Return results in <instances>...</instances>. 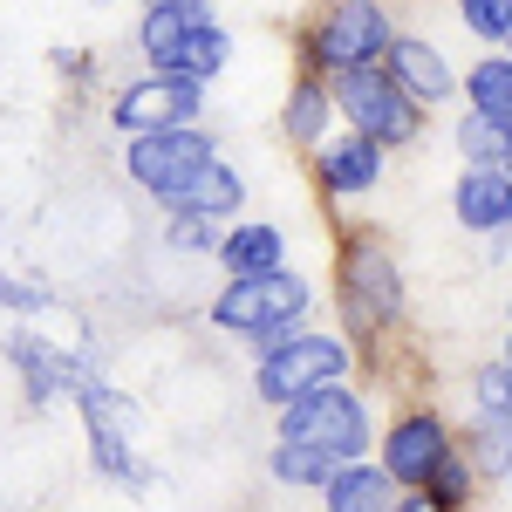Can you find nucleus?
<instances>
[{"label":"nucleus","instance_id":"nucleus-21","mask_svg":"<svg viewBox=\"0 0 512 512\" xmlns=\"http://www.w3.org/2000/svg\"><path fill=\"white\" fill-rule=\"evenodd\" d=\"M267 472H274V485H315V492H328V478L342 472V465L321 458V451H308V444H274Z\"/></svg>","mask_w":512,"mask_h":512},{"label":"nucleus","instance_id":"nucleus-12","mask_svg":"<svg viewBox=\"0 0 512 512\" xmlns=\"http://www.w3.org/2000/svg\"><path fill=\"white\" fill-rule=\"evenodd\" d=\"M212 14L198 7V0H151L144 14H137V41H144V55H151V69H178V55H185V41L205 28Z\"/></svg>","mask_w":512,"mask_h":512},{"label":"nucleus","instance_id":"nucleus-6","mask_svg":"<svg viewBox=\"0 0 512 512\" xmlns=\"http://www.w3.org/2000/svg\"><path fill=\"white\" fill-rule=\"evenodd\" d=\"M198 110H205V82L192 76H164L151 69L144 82H123L110 117H117L123 137H158V130H192Z\"/></svg>","mask_w":512,"mask_h":512},{"label":"nucleus","instance_id":"nucleus-23","mask_svg":"<svg viewBox=\"0 0 512 512\" xmlns=\"http://www.w3.org/2000/svg\"><path fill=\"white\" fill-rule=\"evenodd\" d=\"M226 55H233V41H226V28L219 21H205L192 41H185V55H178V69L171 76H192V82H212L219 69H226Z\"/></svg>","mask_w":512,"mask_h":512},{"label":"nucleus","instance_id":"nucleus-15","mask_svg":"<svg viewBox=\"0 0 512 512\" xmlns=\"http://www.w3.org/2000/svg\"><path fill=\"white\" fill-rule=\"evenodd\" d=\"M328 512H396V478L383 465H342L321 492Z\"/></svg>","mask_w":512,"mask_h":512},{"label":"nucleus","instance_id":"nucleus-10","mask_svg":"<svg viewBox=\"0 0 512 512\" xmlns=\"http://www.w3.org/2000/svg\"><path fill=\"white\" fill-rule=\"evenodd\" d=\"M82 424H89V451H96V465H103L110 478H130V431H137L130 396L89 383V390H82Z\"/></svg>","mask_w":512,"mask_h":512},{"label":"nucleus","instance_id":"nucleus-31","mask_svg":"<svg viewBox=\"0 0 512 512\" xmlns=\"http://www.w3.org/2000/svg\"><path fill=\"white\" fill-rule=\"evenodd\" d=\"M506 485H512V472H506Z\"/></svg>","mask_w":512,"mask_h":512},{"label":"nucleus","instance_id":"nucleus-22","mask_svg":"<svg viewBox=\"0 0 512 512\" xmlns=\"http://www.w3.org/2000/svg\"><path fill=\"white\" fill-rule=\"evenodd\" d=\"M328 110H335V89L294 82V96H287V137H294V144H315L321 130H328Z\"/></svg>","mask_w":512,"mask_h":512},{"label":"nucleus","instance_id":"nucleus-17","mask_svg":"<svg viewBox=\"0 0 512 512\" xmlns=\"http://www.w3.org/2000/svg\"><path fill=\"white\" fill-rule=\"evenodd\" d=\"M14 362H21V376H28V396L89 390V369H82V362H69L62 349H48V342H28V335H14Z\"/></svg>","mask_w":512,"mask_h":512},{"label":"nucleus","instance_id":"nucleus-30","mask_svg":"<svg viewBox=\"0 0 512 512\" xmlns=\"http://www.w3.org/2000/svg\"><path fill=\"white\" fill-rule=\"evenodd\" d=\"M506 362H512V342H506Z\"/></svg>","mask_w":512,"mask_h":512},{"label":"nucleus","instance_id":"nucleus-1","mask_svg":"<svg viewBox=\"0 0 512 512\" xmlns=\"http://www.w3.org/2000/svg\"><path fill=\"white\" fill-rule=\"evenodd\" d=\"M308 301H315V287H308L301 274L226 280V294L212 301V321L267 349V342H287V335H301V315H308Z\"/></svg>","mask_w":512,"mask_h":512},{"label":"nucleus","instance_id":"nucleus-26","mask_svg":"<svg viewBox=\"0 0 512 512\" xmlns=\"http://www.w3.org/2000/svg\"><path fill=\"white\" fill-rule=\"evenodd\" d=\"M472 396H478V417L512 424V362H485L472 376Z\"/></svg>","mask_w":512,"mask_h":512},{"label":"nucleus","instance_id":"nucleus-9","mask_svg":"<svg viewBox=\"0 0 512 512\" xmlns=\"http://www.w3.org/2000/svg\"><path fill=\"white\" fill-rule=\"evenodd\" d=\"M342 294H349V315L362 321V328H383V321H396L403 280H396L390 253H383V246H369V239H355L349 253H342Z\"/></svg>","mask_w":512,"mask_h":512},{"label":"nucleus","instance_id":"nucleus-5","mask_svg":"<svg viewBox=\"0 0 512 512\" xmlns=\"http://www.w3.org/2000/svg\"><path fill=\"white\" fill-rule=\"evenodd\" d=\"M335 110H342V117L355 123V137H369L376 151L417 137V103H410L383 69H349V76H335Z\"/></svg>","mask_w":512,"mask_h":512},{"label":"nucleus","instance_id":"nucleus-16","mask_svg":"<svg viewBox=\"0 0 512 512\" xmlns=\"http://www.w3.org/2000/svg\"><path fill=\"white\" fill-rule=\"evenodd\" d=\"M280 253H287L280 226H233V233H226V246H219V260H226V274H233V280L287 274V267H280Z\"/></svg>","mask_w":512,"mask_h":512},{"label":"nucleus","instance_id":"nucleus-2","mask_svg":"<svg viewBox=\"0 0 512 512\" xmlns=\"http://www.w3.org/2000/svg\"><path fill=\"white\" fill-rule=\"evenodd\" d=\"M349 376V349L335 342V335H287V342H267L260 362H253V383H260V403H274V410H294L301 396L315 390H335Z\"/></svg>","mask_w":512,"mask_h":512},{"label":"nucleus","instance_id":"nucleus-13","mask_svg":"<svg viewBox=\"0 0 512 512\" xmlns=\"http://www.w3.org/2000/svg\"><path fill=\"white\" fill-rule=\"evenodd\" d=\"M451 212L472 233H506L512 226V171H465L458 192H451Z\"/></svg>","mask_w":512,"mask_h":512},{"label":"nucleus","instance_id":"nucleus-14","mask_svg":"<svg viewBox=\"0 0 512 512\" xmlns=\"http://www.w3.org/2000/svg\"><path fill=\"white\" fill-rule=\"evenodd\" d=\"M315 171L335 198H362V192H376V178H383V151L369 137H335V144H321Z\"/></svg>","mask_w":512,"mask_h":512},{"label":"nucleus","instance_id":"nucleus-29","mask_svg":"<svg viewBox=\"0 0 512 512\" xmlns=\"http://www.w3.org/2000/svg\"><path fill=\"white\" fill-rule=\"evenodd\" d=\"M396 512H444V506H437L431 492H410V499H396Z\"/></svg>","mask_w":512,"mask_h":512},{"label":"nucleus","instance_id":"nucleus-11","mask_svg":"<svg viewBox=\"0 0 512 512\" xmlns=\"http://www.w3.org/2000/svg\"><path fill=\"white\" fill-rule=\"evenodd\" d=\"M383 76L410 96V103H444L451 89H458V76H451V62L437 55L431 41H417V35H396L390 41V55H383Z\"/></svg>","mask_w":512,"mask_h":512},{"label":"nucleus","instance_id":"nucleus-20","mask_svg":"<svg viewBox=\"0 0 512 512\" xmlns=\"http://www.w3.org/2000/svg\"><path fill=\"white\" fill-rule=\"evenodd\" d=\"M458 151H465L472 171H506V164H512V130L465 110V123H458Z\"/></svg>","mask_w":512,"mask_h":512},{"label":"nucleus","instance_id":"nucleus-3","mask_svg":"<svg viewBox=\"0 0 512 512\" xmlns=\"http://www.w3.org/2000/svg\"><path fill=\"white\" fill-rule=\"evenodd\" d=\"M205 164H219V144L198 123L192 130H158V137H130V151H123V171L158 198L164 212L185 205V192H192V178Z\"/></svg>","mask_w":512,"mask_h":512},{"label":"nucleus","instance_id":"nucleus-24","mask_svg":"<svg viewBox=\"0 0 512 512\" xmlns=\"http://www.w3.org/2000/svg\"><path fill=\"white\" fill-rule=\"evenodd\" d=\"M472 472H512V424L472 417Z\"/></svg>","mask_w":512,"mask_h":512},{"label":"nucleus","instance_id":"nucleus-4","mask_svg":"<svg viewBox=\"0 0 512 512\" xmlns=\"http://www.w3.org/2000/svg\"><path fill=\"white\" fill-rule=\"evenodd\" d=\"M280 444H308V451H321V458H362L369 451V403L362 396H349L342 383L335 390H315L301 396L294 410H280Z\"/></svg>","mask_w":512,"mask_h":512},{"label":"nucleus","instance_id":"nucleus-8","mask_svg":"<svg viewBox=\"0 0 512 512\" xmlns=\"http://www.w3.org/2000/svg\"><path fill=\"white\" fill-rule=\"evenodd\" d=\"M444 458H451V431H444V417H431V410H410V417L390 424V437H383V472H390L396 485H410V492H424Z\"/></svg>","mask_w":512,"mask_h":512},{"label":"nucleus","instance_id":"nucleus-18","mask_svg":"<svg viewBox=\"0 0 512 512\" xmlns=\"http://www.w3.org/2000/svg\"><path fill=\"white\" fill-rule=\"evenodd\" d=\"M239 205H246V185H239L233 164L219 158V164H205V171L192 178V192H185L178 212H198V219H233Z\"/></svg>","mask_w":512,"mask_h":512},{"label":"nucleus","instance_id":"nucleus-32","mask_svg":"<svg viewBox=\"0 0 512 512\" xmlns=\"http://www.w3.org/2000/svg\"><path fill=\"white\" fill-rule=\"evenodd\" d=\"M506 171H512V164H506Z\"/></svg>","mask_w":512,"mask_h":512},{"label":"nucleus","instance_id":"nucleus-19","mask_svg":"<svg viewBox=\"0 0 512 512\" xmlns=\"http://www.w3.org/2000/svg\"><path fill=\"white\" fill-rule=\"evenodd\" d=\"M465 96H472V117L512 130V55H485L472 76H465Z\"/></svg>","mask_w":512,"mask_h":512},{"label":"nucleus","instance_id":"nucleus-27","mask_svg":"<svg viewBox=\"0 0 512 512\" xmlns=\"http://www.w3.org/2000/svg\"><path fill=\"white\" fill-rule=\"evenodd\" d=\"M458 21L485 41H512V0H465L458 7Z\"/></svg>","mask_w":512,"mask_h":512},{"label":"nucleus","instance_id":"nucleus-25","mask_svg":"<svg viewBox=\"0 0 512 512\" xmlns=\"http://www.w3.org/2000/svg\"><path fill=\"white\" fill-rule=\"evenodd\" d=\"M164 246H178V253H219L226 233H219V219H198V212H164Z\"/></svg>","mask_w":512,"mask_h":512},{"label":"nucleus","instance_id":"nucleus-28","mask_svg":"<svg viewBox=\"0 0 512 512\" xmlns=\"http://www.w3.org/2000/svg\"><path fill=\"white\" fill-rule=\"evenodd\" d=\"M472 478H478V472H472V458H458V451H451V458H444V465L431 472V485H424V492H431L437 506L451 512L458 499H465V492H472Z\"/></svg>","mask_w":512,"mask_h":512},{"label":"nucleus","instance_id":"nucleus-7","mask_svg":"<svg viewBox=\"0 0 512 512\" xmlns=\"http://www.w3.org/2000/svg\"><path fill=\"white\" fill-rule=\"evenodd\" d=\"M390 14L383 7H335L328 21L315 28V62L328 76H349V69H376L383 55H390Z\"/></svg>","mask_w":512,"mask_h":512}]
</instances>
